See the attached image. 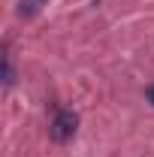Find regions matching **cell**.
Segmentation results:
<instances>
[{
  "mask_svg": "<svg viewBox=\"0 0 154 157\" xmlns=\"http://www.w3.org/2000/svg\"><path fill=\"white\" fill-rule=\"evenodd\" d=\"M76 130H79V115L73 109H58L55 118H52V124H48L52 142H70L76 136Z\"/></svg>",
  "mask_w": 154,
  "mask_h": 157,
  "instance_id": "6da1fadb",
  "label": "cell"
},
{
  "mask_svg": "<svg viewBox=\"0 0 154 157\" xmlns=\"http://www.w3.org/2000/svg\"><path fill=\"white\" fill-rule=\"evenodd\" d=\"M42 6H48V0H18V9H15V15L18 18H37L39 12H42Z\"/></svg>",
  "mask_w": 154,
  "mask_h": 157,
  "instance_id": "7a4b0ae2",
  "label": "cell"
},
{
  "mask_svg": "<svg viewBox=\"0 0 154 157\" xmlns=\"http://www.w3.org/2000/svg\"><path fill=\"white\" fill-rule=\"evenodd\" d=\"M15 85V63H12V52L9 45H3V88L9 91Z\"/></svg>",
  "mask_w": 154,
  "mask_h": 157,
  "instance_id": "3957f363",
  "label": "cell"
},
{
  "mask_svg": "<svg viewBox=\"0 0 154 157\" xmlns=\"http://www.w3.org/2000/svg\"><path fill=\"white\" fill-rule=\"evenodd\" d=\"M145 94H148V100H151V103H154V85H151V88H148V91H145Z\"/></svg>",
  "mask_w": 154,
  "mask_h": 157,
  "instance_id": "277c9868",
  "label": "cell"
}]
</instances>
